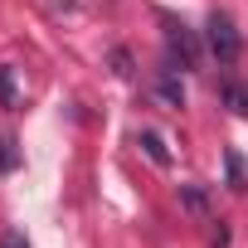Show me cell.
Returning <instances> with one entry per match:
<instances>
[{"label": "cell", "mask_w": 248, "mask_h": 248, "mask_svg": "<svg viewBox=\"0 0 248 248\" xmlns=\"http://www.w3.org/2000/svg\"><path fill=\"white\" fill-rule=\"evenodd\" d=\"M204 44H209V54H214L219 63H233V59L243 54V39H238V30H233V20H229L224 10H214V15L204 20Z\"/></svg>", "instance_id": "6da1fadb"}, {"label": "cell", "mask_w": 248, "mask_h": 248, "mask_svg": "<svg viewBox=\"0 0 248 248\" xmlns=\"http://www.w3.org/2000/svg\"><path fill=\"white\" fill-rule=\"evenodd\" d=\"M200 68V39L190 25L180 20H166V68Z\"/></svg>", "instance_id": "7a4b0ae2"}, {"label": "cell", "mask_w": 248, "mask_h": 248, "mask_svg": "<svg viewBox=\"0 0 248 248\" xmlns=\"http://www.w3.org/2000/svg\"><path fill=\"white\" fill-rule=\"evenodd\" d=\"M151 97H156L166 112H180V107H185V88H180L175 68H166V73H156V78H151Z\"/></svg>", "instance_id": "3957f363"}, {"label": "cell", "mask_w": 248, "mask_h": 248, "mask_svg": "<svg viewBox=\"0 0 248 248\" xmlns=\"http://www.w3.org/2000/svg\"><path fill=\"white\" fill-rule=\"evenodd\" d=\"M0 107H5V112H20L25 107V83H20V68L15 63H0Z\"/></svg>", "instance_id": "277c9868"}, {"label": "cell", "mask_w": 248, "mask_h": 248, "mask_svg": "<svg viewBox=\"0 0 248 248\" xmlns=\"http://www.w3.org/2000/svg\"><path fill=\"white\" fill-rule=\"evenodd\" d=\"M137 146H141L156 166H170V161H175V156H170V141H166L161 132H151V127H141V132H137Z\"/></svg>", "instance_id": "5b68a950"}, {"label": "cell", "mask_w": 248, "mask_h": 248, "mask_svg": "<svg viewBox=\"0 0 248 248\" xmlns=\"http://www.w3.org/2000/svg\"><path fill=\"white\" fill-rule=\"evenodd\" d=\"M219 97L229 102V112H238V117H248V88H243V83H233V78H224V83H219Z\"/></svg>", "instance_id": "8992f818"}, {"label": "cell", "mask_w": 248, "mask_h": 248, "mask_svg": "<svg viewBox=\"0 0 248 248\" xmlns=\"http://www.w3.org/2000/svg\"><path fill=\"white\" fill-rule=\"evenodd\" d=\"M180 204H185L190 214L209 219V190H204V185H180Z\"/></svg>", "instance_id": "52a82bcc"}, {"label": "cell", "mask_w": 248, "mask_h": 248, "mask_svg": "<svg viewBox=\"0 0 248 248\" xmlns=\"http://www.w3.org/2000/svg\"><path fill=\"white\" fill-rule=\"evenodd\" d=\"M15 166H20V156H15V137H0V170L10 175Z\"/></svg>", "instance_id": "ba28073f"}, {"label": "cell", "mask_w": 248, "mask_h": 248, "mask_svg": "<svg viewBox=\"0 0 248 248\" xmlns=\"http://www.w3.org/2000/svg\"><path fill=\"white\" fill-rule=\"evenodd\" d=\"M112 73H117V78H132V73H137V68H132V54H127V49H112Z\"/></svg>", "instance_id": "9c48e42d"}, {"label": "cell", "mask_w": 248, "mask_h": 248, "mask_svg": "<svg viewBox=\"0 0 248 248\" xmlns=\"http://www.w3.org/2000/svg\"><path fill=\"white\" fill-rule=\"evenodd\" d=\"M209 248H229V224H224V219L209 229Z\"/></svg>", "instance_id": "30bf717a"}, {"label": "cell", "mask_w": 248, "mask_h": 248, "mask_svg": "<svg viewBox=\"0 0 248 248\" xmlns=\"http://www.w3.org/2000/svg\"><path fill=\"white\" fill-rule=\"evenodd\" d=\"M0 248H30V243H25L20 229H5V233H0Z\"/></svg>", "instance_id": "8fae6325"}]
</instances>
